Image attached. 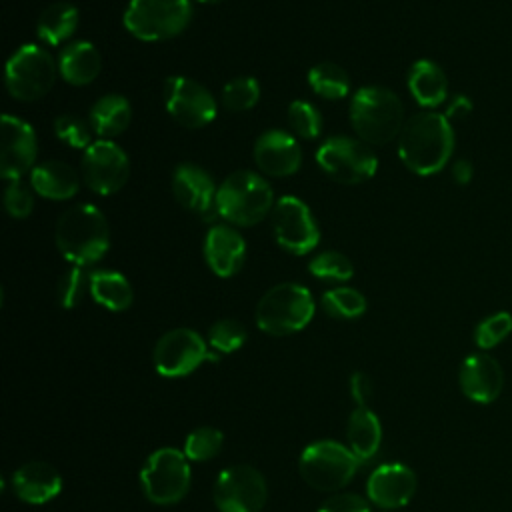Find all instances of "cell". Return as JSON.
<instances>
[{"label":"cell","mask_w":512,"mask_h":512,"mask_svg":"<svg viewBox=\"0 0 512 512\" xmlns=\"http://www.w3.org/2000/svg\"><path fill=\"white\" fill-rule=\"evenodd\" d=\"M348 448L360 462H368L376 456L382 442V426L378 416L368 406H358L346 426Z\"/></svg>","instance_id":"484cf974"},{"label":"cell","mask_w":512,"mask_h":512,"mask_svg":"<svg viewBox=\"0 0 512 512\" xmlns=\"http://www.w3.org/2000/svg\"><path fill=\"white\" fill-rule=\"evenodd\" d=\"M198 2H202V4H220L224 0H198Z\"/></svg>","instance_id":"f6af8a7d"},{"label":"cell","mask_w":512,"mask_h":512,"mask_svg":"<svg viewBox=\"0 0 512 512\" xmlns=\"http://www.w3.org/2000/svg\"><path fill=\"white\" fill-rule=\"evenodd\" d=\"M458 382L468 400L492 404L504 388V372L494 356L484 352L470 354L460 366Z\"/></svg>","instance_id":"ac0fdd59"},{"label":"cell","mask_w":512,"mask_h":512,"mask_svg":"<svg viewBox=\"0 0 512 512\" xmlns=\"http://www.w3.org/2000/svg\"><path fill=\"white\" fill-rule=\"evenodd\" d=\"M244 342H246V328L236 320H230V318L218 320L208 330V344L220 354L236 352Z\"/></svg>","instance_id":"8d00e7d4"},{"label":"cell","mask_w":512,"mask_h":512,"mask_svg":"<svg viewBox=\"0 0 512 512\" xmlns=\"http://www.w3.org/2000/svg\"><path fill=\"white\" fill-rule=\"evenodd\" d=\"M130 176L126 152L112 140H96L82 154L84 184L98 194L118 192Z\"/></svg>","instance_id":"5bb4252c"},{"label":"cell","mask_w":512,"mask_h":512,"mask_svg":"<svg viewBox=\"0 0 512 512\" xmlns=\"http://www.w3.org/2000/svg\"><path fill=\"white\" fill-rule=\"evenodd\" d=\"M316 512H370V506L358 494H336L330 496Z\"/></svg>","instance_id":"60d3db41"},{"label":"cell","mask_w":512,"mask_h":512,"mask_svg":"<svg viewBox=\"0 0 512 512\" xmlns=\"http://www.w3.org/2000/svg\"><path fill=\"white\" fill-rule=\"evenodd\" d=\"M316 162L340 184H360L370 180L378 168V158L368 144L348 136H332L324 140L316 150Z\"/></svg>","instance_id":"30bf717a"},{"label":"cell","mask_w":512,"mask_h":512,"mask_svg":"<svg viewBox=\"0 0 512 512\" xmlns=\"http://www.w3.org/2000/svg\"><path fill=\"white\" fill-rule=\"evenodd\" d=\"M414 492L416 474L400 462H388L378 466L376 470H372L366 482L368 500L384 510L402 508L410 502Z\"/></svg>","instance_id":"e0dca14e"},{"label":"cell","mask_w":512,"mask_h":512,"mask_svg":"<svg viewBox=\"0 0 512 512\" xmlns=\"http://www.w3.org/2000/svg\"><path fill=\"white\" fill-rule=\"evenodd\" d=\"M308 84L314 94L326 100H340L350 92V78L346 70L334 62H320L310 68Z\"/></svg>","instance_id":"f546056e"},{"label":"cell","mask_w":512,"mask_h":512,"mask_svg":"<svg viewBox=\"0 0 512 512\" xmlns=\"http://www.w3.org/2000/svg\"><path fill=\"white\" fill-rule=\"evenodd\" d=\"M350 124L366 144H388L404 128V106L400 98L382 86L358 88L350 102Z\"/></svg>","instance_id":"3957f363"},{"label":"cell","mask_w":512,"mask_h":512,"mask_svg":"<svg viewBox=\"0 0 512 512\" xmlns=\"http://www.w3.org/2000/svg\"><path fill=\"white\" fill-rule=\"evenodd\" d=\"M212 496L220 512H260L268 498V486L254 466L236 464L216 476Z\"/></svg>","instance_id":"8fae6325"},{"label":"cell","mask_w":512,"mask_h":512,"mask_svg":"<svg viewBox=\"0 0 512 512\" xmlns=\"http://www.w3.org/2000/svg\"><path fill=\"white\" fill-rule=\"evenodd\" d=\"M90 286V274L82 270V266H72L68 272H64L58 280V304L62 308H74L84 294V288Z\"/></svg>","instance_id":"f35d334b"},{"label":"cell","mask_w":512,"mask_h":512,"mask_svg":"<svg viewBox=\"0 0 512 512\" xmlns=\"http://www.w3.org/2000/svg\"><path fill=\"white\" fill-rule=\"evenodd\" d=\"M132 118L130 102L120 94H106L98 98L88 114L92 130L102 140H112L114 136L122 134Z\"/></svg>","instance_id":"4316f807"},{"label":"cell","mask_w":512,"mask_h":512,"mask_svg":"<svg viewBox=\"0 0 512 512\" xmlns=\"http://www.w3.org/2000/svg\"><path fill=\"white\" fill-rule=\"evenodd\" d=\"M362 462L348 446L332 440L308 444L300 454L302 480L320 492H336L346 486Z\"/></svg>","instance_id":"52a82bcc"},{"label":"cell","mask_w":512,"mask_h":512,"mask_svg":"<svg viewBox=\"0 0 512 512\" xmlns=\"http://www.w3.org/2000/svg\"><path fill=\"white\" fill-rule=\"evenodd\" d=\"M470 110H472V102H470V98H466V96H462V94H458V96H454L452 98V102L448 104V108H446V112H444V116L450 120V118H464L466 114H470Z\"/></svg>","instance_id":"7bdbcfd3"},{"label":"cell","mask_w":512,"mask_h":512,"mask_svg":"<svg viewBox=\"0 0 512 512\" xmlns=\"http://www.w3.org/2000/svg\"><path fill=\"white\" fill-rule=\"evenodd\" d=\"M12 486L20 500L28 504H44L62 490V476L46 462H28L12 474Z\"/></svg>","instance_id":"7402d4cb"},{"label":"cell","mask_w":512,"mask_h":512,"mask_svg":"<svg viewBox=\"0 0 512 512\" xmlns=\"http://www.w3.org/2000/svg\"><path fill=\"white\" fill-rule=\"evenodd\" d=\"M54 132L58 140L66 142L72 148H82L86 150L92 144V126L90 122L82 120L76 114H60L54 120Z\"/></svg>","instance_id":"74e56055"},{"label":"cell","mask_w":512,"mask_h":512,"mask_svg":"<svg viewBox=\"0 0 512 512\" xmlns=\"http://www.w3.org/2000/svg\"><path fill=\"white\" fill-rule=\"evenodd\" d=\"M256 166L276 178L292 176L302 164V150L298 140L284 130H266L254 144Z\"/></svg>","instance_id":"d6986e66"},{"label":"cell","mask_w":512,"mask_h":512,"mask_svg":"<svg viewBox=\"0 0 512 512\" xmlns=\"http://www.w3.org/2000/svg\"><path fill=\"white\" fill-rule=\"evenodd\" d=\"M288 122L294 134L306 140H314L322 130L320 110L306 100H294L288 106Z\"/></svg>","instance_id":"d590c367"},{"label":"cell","mask_w":512,"mask_h":512,"mask_svg":"<svg viewBox=\"0 0 512 512\" xmlns=\"http://www.w3.org/2000/svg\"><path fill=\"white\" fill-rule=\"evenodd\" d=\"M164 102L168 114L186 128H202L216 118L214 96L200 82L186 76L166 80Z\"/></svg>","instance_id":"9a60e30c"},{"label":"cell","mask_w":512,"mask_h":512,"mask_svg":"<svg viewBox=\"0 0 512 512\" xmlns=\"http://www.w3.org/2000/svg\"><path fill=\"white\" fill-rule=\"evenodd\" d=\"M350 396L358 406H368L372 396V382L364 372H354L350 376Z\"/></svg>","instance_id":"b9f144b4"},{"label":"cell","mask_w":512,"mask_h":512,"mask_svg":"<svg viewBox=\"0 0 512 512\" xmlns=\"http://www.w3.org/2000/svg\"><path fill=\"white\" fill-rule=\"evenodd\" d=\"M58 252L74 266H88L104 258L110 248V228L100 208L76 204L68 208L54 232Z\"/></svg>","instance_id":"7a4b0ae2"},{"label":"cell","mask_w":512,"mask_h":512,"mask_svg":"<svg viewBox=\"0 0 512 512\" xmlns=\"http://www.w3.org/2000/svg\"><path fill=\"white\" fill-rule=\"evenodd\" d=\"M308 270L314 278H320L326 282H346L354 274V266L350 258L336 250H326L314 256L308 264Z\"/></svg>","instance_id":"1f68e13d"},{"label":"cell","mask_w":512,"mask_h":512,"mask_svg":"<svg viewBox=\"0 0 512 512\" xmlns=\"http://www.w3.org/2000/svg\"><path fill=\"white\" fill-rule=\"evenodd\" d=\"M512 332V314L510 312H496L492 316H486L482 322H478L474 330V342L480 350H490L504 342Z\"/></svg>","instance_id":"e575fe53"},{"label":"cell","mask_w":512,"mask_h":512,"mask_svg":"<svg viewBox=\"0 0 512 512\" xmlns=\"http://www.w3.org/2000/svg\"><path fill=\"white\" fill-rule=\"evenodd\" d=\"M190 18V0H130L124 28L138 40L160 42L178 36Z\"/></svg>","instance_id":"8992f818"},{"label":"cell","mask_w":512,"mask_h":512,"mask_svg":"<svg viewBox=\"0 0 512 512\" xmlns=\"http://www.w3.org/2000/svg\"><path fill=\"white\" fill-rule=\"evenodd\" d=\"M172 192L180 206L186 210L208 214L216 210V194L212 176L196 164H178L172 172Z\"/></svg>","instance_id":"ffe728a7"},{"label":"cell","mask_w":512,"mask_h":512,"mask_svg":"<svg viewBox=\"0 0 512 512\" xmlns=\"http://www.w3.org/2000/svg\"><path fill=\"white\" fill-rule=\"evenodd\" d=\"M274 204V192L270 184L256 172L238 170L232 172L216 194V212L236 224L254 226L268 216Z\"/></svg>","instance_id":"277c9868"},{"label":"cell","mask_w":512,"mask_h":512,"mask_svg":"<svg viewBox=\"0 0 512 512\" xmlns=\"http://www.w3.org/2000/svg\"><path fill=\"white\" fill-rule=\"evenodd\" d=\"M76 28H78V10L72 4L56 2L42 10L36 24V34L40 40L52 46H58L66 42L76 32Z\"/></svg>","instance_id":"f1b7e54d"},{"label":"cell","mask_w":512,"mask_h":512,"mask_svg":"<svg viewBox=\"0 0 512 512\" xmlns=\"http://www.w3.org/2000/svg\"><path fill=\"white\" fill-rule=\"evenodd\" d=\"M4 208L12 218H26L34 208V198L28 186L12 180L4 190Z\"/></svg>","instance_id":"ab89813d"},{"label":"cell","mask_w":512,"mask_h":512,"mask_svg":"<svg viewBox=\"0 0 512 512\" xmlns=\"http://www.w3.org/2000/svg\"><path fill=\"white\" fill-rule=\"evenodd\" d=\"M246 258L244 238L230 226H212L204 238V260L220 278L234 276Z\"/></svg>","instance_id":"44dd1931"},{"label":"cell","mask_w":512,"mask_h":512,"mask_svg":"<svg viewBox=\"0 0 512 512\" xmlns=\"http://www.w3.org/2000/svg\"><path fill=\"white\" fill-rule=\"evenodd\" d=\"M32 190L48 200H68L78 192L80 180L76 170L60 160H48L32 168Z\"/></svg>","instance_id":"603a6c76"},{"label":"cell","mask_w":512,"mask_h":512,"mask_svg":"<svg viewBox=\"0 0 512 512\" xmlns=\"http://www.w3.org/2000/svg\"><path fill=\"white\" fill-rule=\"evenodd\" d=\"M314 298L308 288L296 282L272 286L256 306V324L272 336H288L304 326L314 316Z\"/></svg>","instance_id":"5b68a950"},{"label":"cell","mask_w":512,"mask_h":512,"mask_svg":"<svg viewBox=\"0 0 512 512\" xmlns=\"http://www.w3.org/2000/svg\"><path fill=\"white\" fill-rule=\"evenodd\" d=\"M322 308L332 318L352 320L366 312V298L362 292L350 286H338L322 296Z\"/></svg>","instance_id":"4dcf8cb0"},{"label":"cell","mask_w":512,"mask_h":512,"mask_svg":"<svg viewBox=\"0 0 512 512\" xmlns=\"http://www.w3.org/2000/svg\"><path fill=\"white\" fill-rule=\"evenodd\" d=\"M190 460L176 448H160L152 452L140 472L146 498L154 504H174L182 500L190 488Z\"/></svg>","instance_id":"9c48e42d"},{"label":"cell","mask_w":512,"mask_h":512,"mask_svg":"<svg viewBox=\"0 0 512 512\" xmlns=\"http://www.w3.org/2000/svg\"><path fill=\"white\" fill-rule=\"evenodd\" d=\"M272 230L278 246L294 256L312 252L320 242V230L310 208L296 196H282L274 204Z\"/></svg>","instance_id":"4fadbf2b"},{"label":"cell","mask_w":512,"mask_h":512,"mask_svg":"<svg viewBox=\"0 0 512 512\" xmlns=\"http://www.w3.org/2000/svg\"><path fill=\"white\" fill-rule=\"evenodd\" d=\"M408 90L424 108H436L446 102L448 80L444 70L432 60H416L408 70Z\"/></svg>","instance_id":"cb8c5ba5"},{"label":"cell","mask_w":512,"mask_h":512,"mask_svg":"<svg viewBox=\"0 0 512 512\" xmlns=\"http://www.w3.org/2000/svg\"><path fill=\"white\" fill-rule=\"evenodd\" d=\"M454 152V130L440 112H420L406 120L398 138V156L402 164L418 174L440 172Z\"/></svg>","instance_id":"6da1fadb"},{"label":"cell","mask_w":512,"mask_h":512,"mask_svg":"<svg viewBox=\"0 0 512 512\" xmlns=\"http://www.w3.org/2000/svg\"><path fill=\"white\" fill-rule=\"evenodd\" d=\"M90 296L112 312H122L132 304L130 282L114 270H96L90 274Z\"/></svg>","instance_id":"83f0119b"},{"label":"cell","mask_w":512,"mask_h":512,"mask_svg":"<svg viewBox=\"0 0 512 512\" xmlns=\"http://www.w3.org/2000/svg\"><path fill=\"white\" fill-rule=\"evenodd\" d=\"M452 176H454V180L460 184V186H466L470 180H472V176H474V168H472V164L468 162V160H456L454 162V166H452Z\"/></svg>","instance_id":"ee69618b"},{"label":"cell","mask_w":512,"mask_h":512,"mask_svg":"<svg viewBox=\"0 0 512 512\" xmlns=\"http://www.w3.org/2000/svg\"><path fill=\"white\" fill-rule=\"evenodd\" d=\"M100 54L86 40L68 42L58 56V74L72 86L90 84L100 72Z\"/></svg>","instance_id":"d4e9b609"},{"label":"cell","mask_w":512,"mask_h":512,"mask_svg":"<svg viewBox=\"0 0 512 512\" xmlns=\"http://www.w3.org/2000/svg\"><path fill=\"white\" fill-rule=\"evenodd\" d=\"M154 368L160 376L180 378L194 372L202 362H216L218 356L208 352L204 338L190 328L166 332L154 346Z\"/></svg>","instance_id":"7c38bea8"},{"label":"cell","mask_w":512,"mask_h":512,"mask_svg":"<svg viewBox=\"0 0 512 512\" xmlns=\"http://www.w3.org/2000/svg\"><path fill=\"white\" fill-rule=\"evenodd\" d=\"M38 154V142L34 128L18 118L2 116V150H0V174L6 180H20L34 168Z\"/></svg>","instance_id":"2e32d148"},{"label":"cell","mask_w":512,"mask_h":512,"mask_svg":"<svg viewBox=\"0 0 512 512\" xmlns=\"http://www.w3.org/2000/svg\"><path fill=\"white\" fill-rule=\"evenodd\" d=\"M58 62L40 46H20L6 64V88L12 98L32 102L50 92L56 82Z\"/></svg>","instance_id":"ba28073f"},{"label":"cell","mask_w":512,"mask_h":512,"mask_svg":"<svg viewBox=\"0 0 512 512\" xmlns=\"http://www.w3.org/2000/svg\"><path fill=\"white\" fill-rule=\"evenodd\" d=\"M222 442H224V436L218 428L200 426L186 436L182 452L190 462H204L214 458L220 452Z\"/></svg>","instance_id":"d6a6232c"},{"label":"cell","mask_w":512,"mask_h":512,"mask_svg":"<svg viewBox=\"0 0 512 512\" xmlns=\"http://www.w3.org/2000/svg\"><path fill=\"white\" fill-rule=\"evenodd\" d=\"M260 98V84L252 76H236L222 88V102L228 110L244 112L256 106Z\"/></svg>","instance_id":"836d02e7"}]
</instances>
